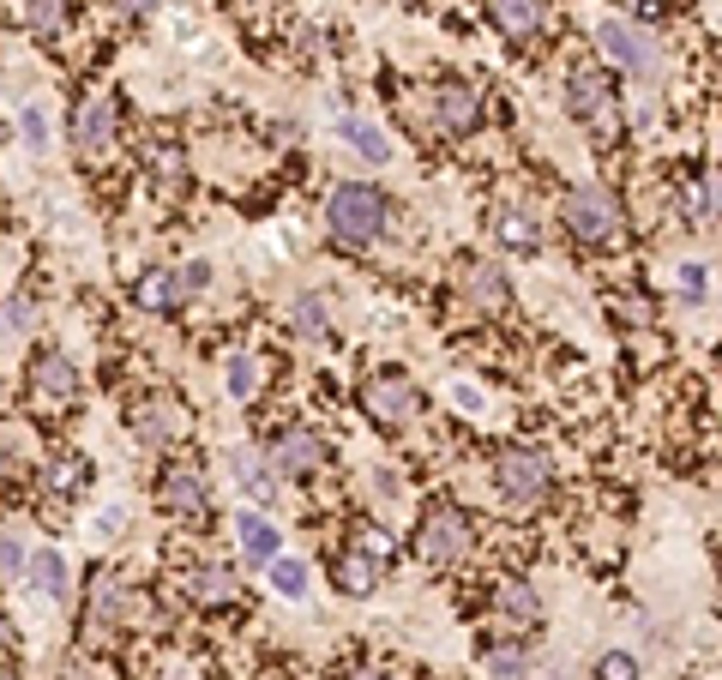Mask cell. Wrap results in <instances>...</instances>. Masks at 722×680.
I'll use <instances>...</instances> for the list:
<instances>
[{
    "mask_svg": "<svg viewBox=\"0 0 722 680\" xmlns=\"http://www.w3.org/2000/svg\"><path fill=\"white\" fill-rule=\"evenodd\" d=\"M187 590H194L199 602H229L235 597V579H229L224 566H194V572H187Z\"/></svg>",
    "mask_w": 722,
    "mask_h": 680,
    "instance_id": "23",
    "label": "cell"
},
{
    "mask_svg": "<svg viewBox=\"0 0 722 680\" xmlns=\"http://www.w3.org/2000/svg\"><path fill=\"white\" fill-rule=\"evenodd\" d=\"M494 235H500L506 247H518V254H530V247H536V224H530L524 211H500V217H494Z\"/></svg>",
    "mask_w": 722,
    "mask_h": 680,
    "instance_id": "25",
    "label": "cell"
},
{
    "mask_svg": "<svg viewBox=\"0 0 722 680\" xmlns=\"http://www.w3.org/2000/svg\"><path fill=\"white\" fill-rule=\"evenodd\" d=\"M115 12H121V19H145V12H151V0H109Z\"/></svg>",
    "mask_w": 722,
    "mask_h": 680,
    "instance_id": "38",
    "label": "cell"
},
{
    "mask_svg": "<svg viewBox=\"0 0 722 680\" xmlns=\"http://www.w3.org/2000/svg\"><path fill=\"white\" fill-rule=\"evenodd\" d=\"M374 584H379V554H344V560H337V590L367 597Z\"/></svg>",
    "mask_w": 722,
    "mask_h": 680,
    "instance_id": "21",
    "label": "cell"
},
{
    "mask_svg": "<svg viewBox=\"0 0 722 680\" xmlns=\"http://www.w3.org/2000/svg\"><path fill=\"white\" fill-rule=\"evenodd\" d=\"M476 121H482L476 91H469V85H439V127H446V132H469Z\"/></svg>",
    "mask_w": 722,
    "mask_h": 680,
    "instance_id": "16",
    "label": "cell"
},
{
    "mask_svg": "<svg viewBox=\"0 0 722 680\" xmlns=\"http://www.w3.org/2000/svg\"><path fill=\"white\" fill-rule=\"evenodd\" d=\"M254 392H259V362L229 356V397H254Z\"/></svg>",
    "mask_w": 722,
    "mask_h": 680,
    "instance_id": "29",
    "label": "cell"
},
{
    "mask_svg": "<svg viewBox=\"0 0 722 680\" xmlns=\"http://www.w3.org/2000/svg\"><path fill=\"white\" fill-rule=\"evenodd\" d=\"M187 277L181 272H145V284H139V307H151V314H169V307H181L187 302Z\"/></svg>",
    "mask_w": 722,
    "mask_h": 680,
    "instance_id": "17",
    "label": "cell"
},
{
    "mask_svg": "<svg viewBox=\"0 0 722 680\" xmlns=\"http://www.w3.org/2000/svg\"><path fill=\"white\" fill-rule=\"evenodd\" d=\"M181 277H187V289H205V284H211V265H187Z\"/></svg>",
    "mask_w": 722,
    "mask_h": 680,
    "instance_id": "39",
    "label": "cell"
},
{
    "mask_svg": "<svg viewBox=\"0 0 722 680\" xmlns=\"http://www.w3.org/2000/svg\"><path fill=\"white\" fill-rule=\"evenodd\" d=\"M681 302H704V272H699V265H686V272H681Z\"/></svg>",
    "mask_w": 722,
    "mask_h": 680,
    "instance_id": "35",
    "label": "cell"
},
{
    "mask_svg": "<svg viewBox=\"0 0 722 680\" xmlns=\"http://www.w3.org/2000/svg\"><path fill=\"white\" fill-rule=\"evenodd\" d=\"M85 476H91V464H85V457H55L49 487H55V494H72V487H85Z\"/></svg>",
    "mask_w": 722,
    "mask_h": 680,
    "instance_id": "28",
    "label": "cell"
},
{
    "mask_svg": "<svg viewBox=\"0 0 722 680\" xmlns=\"http://www.w3.org/2000/svg\"><path fill=\"white\" fill-rule=\"evenodd\" d=\"M0 680H19V674H12V669H0Z\"/></svg>",
    "mask_w": 722,
    "mask_h": 680,
    "instance_id": "42",
    "label": "cell"
},
{
    "mask_svg": "<svg viewBox=\"0 0 722 680\" xmlns=\"http://www.w3.org/2000/svg\"><path fill=\"white\" fill-rule=\"evenodd\" d=\"M560 224L578 235L584 247H614L621 242V205L614 194H602V187H572L566 199H560Z\"/></svg>",
    "mask_w": 722,
    "mask_h": 680,
    "instance_id": "2",
    "label": "cell"
},
{
    "mask_svg": "<svg viewBox=\"0 0 722 680\" xmlns=\"http://www.w3.org/2000/svg\"><path fill=\"white\" fill-rule=\"evenodd\" d=\"M235 536H241V554L259 560V566H271V560L284 554V536H277V524L265 519V512H241V519H235Z\"/></svg>",
    "mask_w": 722,
    "mask_h": 680,
    "instance_id": "15",
    "label": "cell"
},
{
    "mask_svg": "<svg viewBox=\"0 0 722 680\" xmlns=\"http://www.w3.org/2000/svg\"><path fill=\"white\" fill-rule=\"evenodd\" d=\"M31 584L42 590V597H67V560L55 554V549L31 554Z\"/></svg>",
    "mask_w": 722,
    "mask_h": 680,
    "instance_id": "22",
    "label": "cell"
},
{
    "mask_svg": "<svg viewBox=\"0 0 722 680\" xmlns=\"http://www.w3.org/2000/svg\"><path fill=\"white\" fill-rule=\"evenodd\" d=\"M458 284H464L469 302H476V307H488V314L512 302V284H506V272H500L494 259H464V265H458Z\"/></svg>",
    "mask_w": 722,
    "mask_h": 680,
    "instance_id": "10",
    "label": "cell"
},
{
    "mask_svg": "<svg viewBox=\"0 0 722 680\" xmlns=\"http://www.w3.org/2000/svg\"><path fill=\"white\" fill-rule=\"evenodd\" d=\"M127 609V590L115 572H102L97 590H91V639H109V627H115V614Z\"/></svg>",
    "mask_w": 722,
    "mask_h": 680,
    "instance_id": "18",
    "label": "cell"
},
{
    "mask_svg": "<svg viewBox=\"0 0 722 680\" xmlns=\"http://www.w3.org/2000/svg\"><path fill=\"white\" fill-rule=\"evenodd\" d=\"M464 549H469V512L452 506V500L427 506L422 524H416V554L434 560V566H452V560H458Z\"/></svg>",
    "mask_w": 722,
    "mask_h": 680,
    "instance_id": "4",
    "label": "cell"
},
{
    "mask_svg": "<svg viewBox=\"0 0 722 680\" xmlns=\"http://www.w3.org/2000/svg\"><path fill=\"white\" fill-rule=\"evenodd\" d=\"M488 19H494L500 37L530 42V37L542 31V0H488Z\"/></svg>",
    "mask_w": 722,
    "mask_h": 680,
    "instance_id": "14",
    "label": "cell"
},
{
    "mask_svg": "<svg viewBox=\"0 0 722 680\" xmlns=\"http://www.w3.org/2000/svg\"><path fill=\"white\" fill-rule=\"evenodd\" d=\"M31 319H37V307H31V302H7V325H12V332H24Z\"/></svg>",
    "mask_w": 722,
    "mask_h": 680,
    "instance_id": "36",
    "label": "cell"
},
{
    "mask_svg": "<svg viewBox=\"0 0 722 680\" xmlns=\"http://www.w3.org/2000/svg\"><path fill=\"white\" fill-rule=\"evenodd\" d=\"M614 102H621V91H614V72L602 61H578L566 72V109L578 115V121H591V127L609 121Z\"/></svg>",
    "mask_w": 722,
    "mask_h": 680,
    "instance_id": "5",
    "label": "cell"
},
{
    "mask_svg": "<svg viewBox=\"0 0 722 680\" xmlns=\"http://www.w3.org/2000/svg\"><path fill=\"white\" fill-rule=\"evenodd\" d=\"M596 49H602V61H614L626 72H651L656 67V42L626 19H602L596 24Z\"/></svg>",
    "mask_w": 722,
    "mask_h": 680,
    "instance_id": "7",
    "label": "cell"
},
{
    "mask_svg": "<svg viewBox=\"0 0 722 680\" xmlns=\"http://www.w3.org/2000/svg\"><path fill=\"white\" fill-rule=\"evenodd\" d=\"M524 650H488V657H482V669H488L494 680H512V674H524Z\"/></svg>",
    "mask_w": 722,
    "mask_h": 680,
    "instance_id": "31",
    "label": "cell"
},
{
    "mask_svg": "<svg viewBox=\"0 0 722 680\" xmlns=\"http://www.w3.org/2000/svg\"><path fill=\"white\" fill-rule=\"evenodd\" d=\"M296 337H307V344H319V337H326V302L301 295V302H296Z\"/></svg>",
    "mask_w": 722,
    "mask_h": 680,
    "instance_id": "27",
    "label": "cell"
},
{
    "mask_svg": "<svg viewBox=\"0 0 722 680\" xmlns=\"http://www.w3.org/2000/svg\"><path fill=\"white\" fill-rule=\"evenodd\" d=\"M24 139H31V145H49V115H42V109H24Z\"/></svg>",
    "mask_w": 722,
    "mask_h": 680,
    "instance_id": "34",
    "label": "cell"
},
{
    "mask_svg": "<svg viewBox=\"0 0 722 680\" xmlns=\"http://www.w3.org/2000/svg\"><path fill=\"white\" fill-rule=\"evenodd\" d=\"M72 132H79V151L85 157H102L115 145V102L109 97H91L79 109V127H72Z\"/></svg>",
    "mask_w": 722,
    "mask_h": 680,
    "instance_id": "13",
    "label": "cell"
},
{
    "mask_svg": "<svg viewBox=\"0 0 722 680\" xmlns=\"http://www.w3.org/2000/svg\"><path fill=\"white\" fill-rule=\"evenodd\" d=\"M494 602H500V614L518 620V627H536V620H542V602H536V590H530L524 579H506L494 590Z\"/></svg>",
    "mask_w": 722,
    "mask_h": 680,
    "instance_id": "20",
    "label": "cell"
},
{
    "mask_svg": "<svg viewBox=\"0 0 722 680\" xmlns=\"http://www.w3.org/2000/svg\"><path fill=\"white\" fill-rule=\"evenodd\" d=\"M344 680H379V674H344Z\"/></svg>",
    "mask_w": 722,
    "mask_h": 680,
    "instance_id": "41",
    "label": "cell"
},
{
    "mask_svg": "<svg viewBox=\"0 0 722 680\" xmlns=\"http://www.w3.org/2000/svg\"><path fill=\"white\" fill-rule=\"evenodd\" d=\"M24 24H31L37 37H49L55 24H61V0H31V12H24Z\"/></svg>",
    "mask_w": 722,
    "mask_h": 680,
    "instance_id": "32",
    "label": "cell"
},
{
    "mask_svg": "<svg viewBox=\"0 0 722 680\" xmlns=\"http://www.w3.org/2000/svg\"><path fill=\"white\" fill-rule=\"evenodd\" d=\"M157 506H164L169 519L199 524L205 512H211V487H205L199 464H169L164 476H157Z\"/></svg>",
    "mask_w": 722,
    "mask_h": 680,
    "instance_id": "6",
    "label": "cell"
},
{
    "mask_svg": "<svg viewBox=\"0 0 722 680\" xmlns=\"http://www.w3.org/2000/svg\"><path fill=\"white\" fill-rule=\"evenodd\" d=\"M19 566H24L19 542H12V536H0V572H19Z\"/></svg>",
    "mask_w": 722,
    "mask_h": 680,
    "instance_id": "37",
    "label": "cell"
},
{
    "mask_svg": "<svg viewBox=\"0 0 722 680\" xmlns=\"http://www.w3.org/2000/svg\"><path fill=\"white\" fill-rule=\"evenodd\" d=\"M235 476H241V487L259 500V506L277 500V464H265L259 452H235Z\"/></svg>",
    "mask_w": 722,
    "mask_h": 680,
    "instance_id": "19",
    "label": "cell"
},
{
    "mask_svg": "<svg viewBox=\"0 0 722 680\" xmlns=\"http://www.w3.org/2000/svg\"><path fill=\"white\" fill-rule=\"evenodd\" d=\"M596 680H639V657H632V650H609V657H596Z\"/></svg>",
    "mask_w": 722,
    "mask_h": 680,
    "instance_id": "30",
    "label": "cell"
},
{
    "mask_svg": "<svg viewBox=\"0 0 722 680\" xmlns=\"http://www.w3.org/2000/svg\"><path fill=\"white\" fill-rule=\"evenodd\" d=\"M31 392L42 397V404H67V397L79 392V367H72V356H61V349H37L31 356Z\"/></svg>",
    "mask_w": 722,
    "mask_h": 680,
    "instance_id": "9",
    "label": "cell"
},
{
    "mask_svg": "<svg viewBox=\"0 0 722 680\" xmlns=\"http://www.w3.org/2000/svg\"><path fill=\"white\" fill-rule=\"evenodd\" d=\"M277 470H289V476H314L319 464H326V446H319V434H307V427H289L284 440H277Z\"/></svg>",
    "mask_w": 722,
    "mask_h": 680,
    "instance_id": "12",
    "label": "cell"
},
{
    "mask_svg": "<svg viewBox=\"0 0 722 680\" xmlns=\"http://www.w3.org/2000/svg\"><path fill=\"white\" fill-rule=\"evenodd\" d=\"M271 584H277V597L296 602V597H307V566H301V560H284V554H277V560H271Z\"/></svg>",
    "mask_w": 722,
    "mask_h": 680,
    "instance_id": "26",
    "label": "cell"
},
{
    "mask_svg": "<svg viewBox=\"0 0 722 680\" xmlns=\"http://www.w3.org/2000/svg\"><path fill=\"white\" fill-rule=\"evenodd\" d=\"M494 487H500V500H506V506H536V500L554 487L548 452H536V446H506V452L494 457Z\"/></svg>",
    "mask_w": 722,
    "mask_h": 680,
    "instance_id": "3",
    "label": "cell"
},
{
    "mask_svg": "<svg viewBox=\"0 0 722 680\" xmlns=\"http://www.w3.org/2000/svg\"><path fill=\"white\" fill-rule=\"evenodd\" d=\"M181 427H187V416L169 404V397H151V404L132 410V434H139L145 446H175V440H181Z\"/></svg>",
    "mask_w": 722,
    "mask_h": 680,
    "instance_id": "11",
    "label": "cell"
},
{
    "mask_svg": "<svg viewBox=\"0 0 722 680\" xmlns=\"http://www.w3.org/2000/svg\"><path fill=\"white\" fill-rule=\"evenodd\" d=\"M326 224H332V235L344 247L379 242V229H386V194H379V187H367V181H344L332 194V205H326Z\"/></svg>",
    "mask_w": 722,
    "mask_h": 680,
    "instance_id": "1",
    "label": "cell"
},
{
    "mask_svg": "<svg viewBox=\"0 0 722 680\" xmlns=\"http://www.w3.org/2000/svg\"><path fill=\"white\" fill-rule=\"evenodd\" d=\"M344 139H349V151H362L367 162H386V157H392L386 132H379V127H367V121H344Z\"/></svg>",
    "mask_w": 722,
    "mask_h": 680,
    "instance_id": "24",
    "label": "cell"
},
{
    "mask_svg": "<svg viewBox=\"0 0 722 680\" xmlns=\"http://www.w3.org/2000/svg\"><path fill=\"white\" fill-rule=\"evenodd\" d=\"M7 476H12V457H7V452H0V482H7Z\"/></svg>",
    "mask_w": 722,
    "mask_h": 680,
    "instance_id": "40",
    "label": "cell"
},
{
    "mask_svg": "<svg viewBox=\"0 0 722 680\" xmlns=\"http://www.w3.org/2000/svg\"><path fill=\"white\" fill-rule=\"evenodd\" d=\"M704 217H722V169L704 175Z\"/></svg>",
    "mask_w": 722,
    "mask_h": 680,
    "instance_id": "33",
    "label": "cell"
},
{
    "mask_svg": "<svg viewBox=\"0 0 722 680\" xmlns=\"http://www.w3.org/2000/svg\"><path fill=\"white\" fill-rule=\"evenodd\" d=\"M416 404H422V392L409 386L404 374H379L374 386H362V410H367L374 422H386V427L409 422V416H416Z\"/></svg>",
    "mask_w": 722,
    "mask_h": 680,
    "instance_id": "8",
    "label": "cell"
}]
</instances>
